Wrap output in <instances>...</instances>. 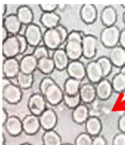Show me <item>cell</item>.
I'll return each mask as SVG.
<instances>
[{"mask_svg": "<svg viewBox=\"0 0 125 145\" xmlns=\"http://www.w3.org/2000/svg\"><path fill=\"white\" fill-rule=\"evenodd\" d=\"M54 70H56L54 62L52 57H46L38 61V71H40L42 74L48 76L52 74Z\"/></svg>", "mask_w": 125, "mask_h": 145, "instance_id": "f1b7e54d", "label": "cell"}, {"mask_svg": "<svg viewBox=\"0 0 125 145\" xmlns=\"http://www.w3.org/2000/svg\"><path fill=\"white\" fill-rule=\"evenodd\" d=\"M5 143H6V138H5V136L3 135V134H2V136H1V144L5 145Z\"/></svg>", "mask_w": 125, "mask_h": 145, "instance_id": "816d5d0a", "label": "cell"}, {"mask_svg": "<svg viewBox=\"0 0 125 145\" xmlns=\"http://www.w3.org/2000/svg\"><path fill=\"white\" fill-rule=\"evenodd\" d=\"M85 132L93 138L100 135L103 129L102 121L97 116H90L85 123Z\"/></svg>", "mask_w": 125, "mask_h": 145, "instance_id": "484cf974", "label": "cell"}, {"mask_svg": "<svg viewBox=\"0 0 125 145\" xmlns=\"http://www.w3.org/2000/svg\"><path fill=\"white\" fill-rule=\"evenodd\" d=\"M51 57L54 62L56 70L58 71H63L64 70L66 71L67 67L71 61L63 48H59L56 51L53 52Z\"/></svg>", "mask_w": 125, "mask_h": 145, "instance_id": "e0dca14e", "label": "cell"}, {"mask_svg": "<svg viewBox=\"0 0 125 145\" xmlns=\"http://www.w3.org/2000/svg\"><path fill=\"white\" fill-rule=\"evenodd\" d=\"M15 80H16V84L23 90L28 89L34 85V74H24L23 72H20Z\"/></svg>", "mask_w": 125, "mask_h": 145, "instance_id": "f546056e", "label": "cell"}, {"mask_svg": "<svg viewBox=\"0 0 125 145\" xmlns=\"http://www.w3.org/2000/svg\"><path fill=\"white\" fill-rule=\"evenodd\" d=\"M95 86L97 98L100 101H105L109 100L114 92L112 83L108 78H103Z\"/></svg>", "mask_w": 125, "mask_h": 145, "instance_id": "5bb4252c", "label": "cell"}, {"mask_svg": "<svg viewBox=\"0 0 125 145\" xmlns=\"http://www.w3.org/2000/svg\"><path fill=\"white\" fill-rule=\"evenodd\" d=\"M86 78L93 85H97L104 78L102 69L97 61H91L86 65Z\"/></svg>", "mask_w": 125, "mask_h": 145, "instance_id": "8fae6325", "label": "cell"}, {"mask_svg": "<svg viewBox=\"0 0 125 145\" xmlns=\"http://www.w3.org/2000/svg\"><path fill=\"white\" fill-rule=\"evenodd\" d=\"M113 145H125V134L124 133H118L115 134L113 138Z\"/></svg>", "mask_w": 125, "mask_h": 145, "instance_id": "b9f144b4", "label": "cell"}, {"mask_svg": "<svg viewBox=\"0 0 125 145\" xmlns=\"http://www.w3.org/2000/svg\"><path fill=\"white\" fill-rule=\"evenodd\" d=\"M44 96L48 105L51 106H57L63 101L64 91L57 83H55L47 89Z\"/></svg>", "mask_w": 125, "mask_h": 145, "instance_id": "ba28073f", "label": "cell"}, {"mask_svg": "<svg viewBox=\"0 0 125 145\" xmlns=\"http://www.w3.org/2000/svg\"><path fill=\"white\" fill-rule=\"evenodd\" d=\"M3 26L9 31L10 35H19L23 26L16 14H9L3 19Z\"/></svg>", "mask_w": 125, "mask_h": 145, "instance_id": "ac0fdd59", "label": "cell"}, {"mask_svg": "<svg viewBox=\"0 0 125 145\" xmlns=\"http://www.w3.org/2000/svg\"><path fill=\"white\" fill-rule=\"evenodd\" d=\"M83 81L76 80V79L68 77L63 85V91L64 94L68 95H76L79 94L80 89L82 87Z\"/></svg>", "mask_w": 125, "mask_h": 145, "instance_id": "83f0119b", "label": "cell"}, {"mask_svg": "<svg viewBox=\"0 0 125 145\" xmlns=\"http://www.w3.org/2000/svg\"><path fill=\"white\" fill-rule=\"evenodd\" d=\"M10 34L9 33V31L3 27L2 26V29H1V38H2V42H4L5 40H7L9 37Z\"/></svg>", "mask_w": 125, "mask_h": 145, "instance_id": "bcb514c9", "label": "cell"}, {"mask_svg": "<svg viewBox=\"0 0 125 145\" xmlns=\"http://www.w3.org/2000/svg\"><path fill=\"white\" fill-rule=\"evenodd\" d=\"M93 138L86 132L81 133L76 137L73 145H92Z\"/></svg>", "mask_w": 125, "mask_h": 145, "instance_id": "d590c367", "label": "cell"}, {"mask_svg": "<svg viewBox=\"0 0 125 145\" xmlns=\"http://www.w3.org/2000/svg\"><path fill=\"white\" fill-rule=\"evenodd\" d=\"M39 8L43 12H54L58 9L59 5L58 4H52V3H44V4H39Z\"/></svg>", "mask_w": 125, "mask_h": 145, "instance_id": "60d3db41", "label": "cell"}, {"mask_svg": "<svg viewBox=\"0 0 125 145\" xmlns=\"http://www.w3.org/2000/svg\"><path fill=\"white\" fill-rule=\"evenodd\" d=\"M56 82L54 80V79L51 78L50 76H45L41 80L39 83V93H41L43 95L45 94L47 89H48L50 86H52Z\"/></svg>", "mask_w": 125, "mask_h": 145, "instance_id": "8d00e7d4", "label": "cell"}, {"mask_svg": "<svg viewBox=\"0 0 125 145\" xmlns=\"http://www.w3.org/2000/svg\"><path fill=\"white\" fill-rule=\"evenodd\" d=\"M81 20L87 25L93 24L98 18V10L93 4H84L81 7L79 11Z\"/></svg>", "mask_w": 125, "mask_h": 145, "instance_id": "2e32d148", "label": "cell"}, {"mask_svg": "<svg viewBox=\"0 0 125 145\" xmlns=\"http://www.w3.org/2000/svg\"><path fill=\"white\" fill-rule=\"evenodd\" d=\"M100 19L104 27L114 26L118 20V12L113 6H106L103 8Z\"/></svg>", "mask_w": 125, "mask_h": 145, "instance_id": "d4e9b609", "label": "cell"}, {"mask_svg": "<svg viewBox=\"0 0 125 145\" xmlns=\"http://www.w3.org/2000/svg\"><path fill=\"white\" fill-rule=\"evenodd\" d=\"M43 145H63L62 138L56 131H45L43 137Z\"/></svg>", "mask_w": 125, "mask_h": 145, "instance_id": "4dcf8cb0", "label": "cell"}, {"mask_svg": "<svg viewBox=\"0 0 125 145\" xmlns=\"http://www.w3.org/2000/svg\"><path fill=\"white\" fill-rule=\"evenodd\" d=\"M119 46H121L122 47H124L125 49V27L121 30V33H120Z\"/></svg>", "mask_w": 125, "mask_h": 145, "instance_id": "7dc6e473", "label": "cell"}, {"mask_svg": "<svg viewBox=\"0 0 125 145\" xmlns=\"http://www.w3.org/2000/svg\"><path fill=\"white\" fill-rule=\"evenodd\" d=\"M83 57L87 60H92L97 55L99 40L97 37L92 34H86L82 42Z\"/></svg>", "mask_w": 125, "mask_h": 145, "instance_id": "277c9868", "label": "cell"}, {"mask_svg": "<svg viewBox=\"0 0 125 145\" xmlns=\"http://www.w3.org/2000/svg\"><path fill=\"white\" fill-rule=\"evenodd\" d=\"M47 104L48 103L44 96L38 92V93H34L29 96L27 103V106L28 111L30 112L31 114L40 116L48 109Z\"/></svg>", "mask_w": 125, "mask_h": 145, "instance_id": "3957f363", "label": "cell"}, {"mask_svg": "<svg viewBox=\"0 0 125 145\" xmlns=\"http://www.w3.org/2000/svg\"><path fill=\"white\" fill-rule=\"evenodd\" d=\"M16 37L18 38L19 47H20V55H23L27 52L28 47L29 46V45H28V41H27V39H26V37L24 36L17 35Z\"/></svg>", "mask_w": 125, "mask_h": 145, "instance_id": "f35d334b", "label": "cell"}, {"mask_svg": "<svg viewBox=\"0 0 125 145\" xmlns=\"http://www.w3.org/2000/svg\"><path fill=\"white\" fill-rule=\"evenodd\" d=\"M20 72V63L17 58H8L3 61V74L4 78L16 79Z\"/></svg>", "mask_w": 125, "mask_h": 145, "instance_id": "9c48e42d", "label": "cell"}, {"mask_svg": "<svg viewBox=\"0 0 125 145\" xmlns=\"http://www.w3.org/2000/svg\"><path fill=\"white\" fill-rule=\"evenodd\" d=\"M4 128L7 133L13 137H18L23 132V121L16 115H11L5 123Z\"/></svg>", "mask_w": 125, "mask_h": 145, "instance_id": "ffe728a7", "label": "cell"}, {"mask_svg": "<svg viewBox=\"0 0 125 145\" xmlns=\"http://www.w3.org/2000/svg\"><path fill=\"white\" fill-rule=\"evenodd\" d=\"M108 58L114 67L122 68L125 66V49L119 45L109 49Z\"/></svg>", "mask_w": 125, "mask_h": 145, "instance_id": "44dd1931", "label": "cell"}, {"mask_svg": "<svg viewBox=\"0 0 125 145\" xmlns=\"http://www.w3.org/2000/svg\"><path fill=\"white\" fill-rule=\"evenodd\" d=\"M111 83L114 92L121 94L125 91V76L121 72H118L114 75Z\"/></svg>", "mask_w": 125, "mask_h": 145, "instance_id": "1f68e13d", "label": "cell"}, {"mask_svg": "<svg viewBox=\"0 0 125 145\" xmlns=\"http://www.w3.org/2000/svg\"><path fill=\"white\" fill-rule=\"evenodd\" d=\"M90 117L89 108L87 105L82 103L79 105L73 110L72 111V120L74 123L77 124H85L89 118Z\"/></svg>", "mask_w": 125, "mask_h": 145, "instance_id": "7402d4cb", "label": "cell"}, {"mask_svg": "<svg viewBox=\"0 0 125 145\" xmlns=\"http://www.w3.org/2000/svg\"><path fill=\"white\" fill-rule=\"evenodd\" d=\"M20 145H33L31 144H29V143H23V144H22Z\"/></svg>", "mask_w": 125, "mask_h": 145, "instance_id": "11a10c76", "label": "cell"}, {"mask_svg": "<svg viewBox=\"0 0 125 145\" xmlns=\"http://www.w3.org/2000/svg\"><path fill=\"white\" fill-rule=\"evenodd\" d=\"M92 145H107V142L105 140V138L99 135L97 137H94L93 138V144Z\"/></svg>", "mask_w": 125, "mask_h": 145, "instance_id": "f6af8a7d", "label": "cell"}, {"mask_svg": "<svg viewBox=\"0 0 125 145\" xmlns=\"http://www.w3.org/2000/svg\"><path fill=\"white\" fill-rule=\"evenodd\" d=\"M121 6H122V7H123V8H124L125 9V3H123V4H122Z\"/></svg>", "mask_w": 125, "mask_h": 145, "instance_id": "6f0895ef", "label": "cell"}, {"mask_svg": "<svg viewBox=\"0 0 125 145\" xmlns=\"http://www.w3.org/2000/svg\"><path fill=\"white\" fill-rule=\"evenodd\" d=\"M34 56L38 61L40 59L46 58V57H50V50L45 46L44 45H40L37 47H35L32 53Z\"/></svg>", "mask_w": 125, "mask_h": 145, "instance_id": "e575fe53", "label": "cell"}, {"mask_svg": "<svg viewBox=\"0 0 125 145\" xmlns=\"http://www.w3.org/2000/svg\"><path fill=\"white\" fill-rule=\"evenodd\" d=\"M96 61L99 64V66L102 69L103 77L107 78L112 73L113 67H114L110 59L108 58V56H100Z\"/></svg>", "mask_w": 125, "mask_h": 145, "instance_id": "d6a6232c", "label": "cell"}, {"mask_svg": "<svg viewBox=\"0 0 125 145\" xmlns=\"http://www.w3.org/2000/svg\"><path fill=\"white\" fill-rule=\"evenodd\" d=\"M86 34H84L82 31H79V30H73L71 32H69V35H68V40H73V41H78L82 42L83 39L84 37Z\"/></svg>", "mask_w": 125, "mask_h": 145, "instance_id": "74e56055", "label": "cell"}, {"mask_svg": "<svg viewBox=\"0 0 125 145\" xmlns=\"http://www.w3.org/2000/svg\"><path fill=\"white\" fill-rule=\"evenodd\" d=\"M1 12H2V16L3 17V18L6 17L5 16V14H6V12H7V5L6 4H3L2 6H1Z\"/></svg>", "mask_w": 125, "mask_h": 145, "instance_id": "c3c4849f", "label": "cell"}, {"mask_svg": "<svg viewBox=\"0 0 125 145\" xmlns=\"http://www.w3.org/2000/svg\"><path fill=\"white\" fill-rule=\"evenodd\" d=\"M63 145H73V144H68V143H66V144H63Z\"/></svg>", "mask_w": 125, "mask_h": 145, "instance_id": "9f6ffc18", "label": "cell"}, {"mask_svg": "<svg viewBox=\"0 0 125 145\" xmlns=\"http://www.w3.org/2000/svg\"><path fill=\"white\" fill-rule=\"evenodd\" d=\"M56 30L58 32V33L60 35V37L62 39L63 44L64 45L66 43L67 40H68V35H69V32L68 31V29L62 24H59L56 27Z\"/></svg>", "mask_w": 125, "mask_h": 145, "instance_id": "ab89813d", "label": "cell"}, {"mask_svg": "<svg viewBox=\"0 0 125 145\" xmlns=\"http://www.w3.org/2000/svg\"><path fill=\"white\" fill-rule=\"evenodd\" d=\"M20 71L24 74H34L38 70V60L33 54H27L21 57L20 61Z\"/></svg>", "mask_w": 125, "mask_h": 145, "instance_id": "603a6c76", "label": "cell"}, {"mask_svg": "<svg viewBox=\"0 0 125 145\" xmlns=\"http://www.w3.org/2000/svg\"><path fill=\"white\" fill-rule=\"evenodd\" d=\"M63 102L64 103V105L68 107V109H70L72 110H74L75 108H77L80 104H82L79 94L76 95H68L64 94Z\"/></svg>", "mask_w": 125, "mask_h": 145, "instance_id": "836d02e7", "label": "cell"}, {"mask_svg": "<svg viewBox=\"0 0 125 145\" xmlns=\"http://www.w3.org/2000/svg\"><path fill=\"white\" fill-rule=\"evenodd\" d=\"M23 132L27 135L33 136L35 135L41 129V124L39 121L38 116L34 114H28L23 120Z\"/></svg>", "mask_w": 125, "mask_h": 145, "instance_id": "4fadbf2b", "label": "cell"}, {"mask_svg": "<svg viewBox=\"0 0 125 145\" xmlns=\"http://www.w3.org/2000/svg\"><path fill=\"white\" fill-rule=\"evenodd\" d=\"M23 89L17 84L12 83L11 80L7 83L3 82L2 95L3 99L10 105H17L22 101Z\"/></svg>", "mask_w": 125, "mask_h": 145, "instance_id": "7a4b0ae2", "label": "cell"}, {"mask_svg": "<svg viewBox=\"0 0 125 145\" xmlns=\"http://www.w3.org/2000/svg\"><path fill=\"white\" fill-rule=\"evenodd\" d=\"M27 27L28 26H26V25H23L22 26V27H21V29H20V32H19V35H22V36H24L25 35V33H26V30H27Z\"/></svg>", "mask_w": 125, "mask_h": 145, "instance_id": "681fc988", "label": "cell"}, {"mask_svg": "<svg viewBox=\"0 0 125 145\" xmlns=\"http://www.w3.org/2000/svg\"><path fill=\"white\" fill-rule=\"evenodd\" d=\"M119 72H121L122 74H124L125 76V66L124 67H123L122 68H120V70H119Z\"/></svg>", "mask_w": 125, "mask_h": 145, "instance_id": "f5cc1de1", "label": "cell"}, {"mask_svg": "<svg viewBox=\"0 0 125 145\" xmlns=\"http://www.w3.org/2000/svg\"><path fill=\"white\" fill-rule=\"evenodd\" d=\"M68 77L83 81L86 78V65L81 61H71L66 69Z\"/></svg>", "mask_w": 125, "mask_h": 145, "instance_id": "7c38bea8", "label": "cell"}, {"mask_svg": "<svg viewBox=\"0 0 125 145\" xmlns=\"http://www.w3.org/2000/svg\"><path fill=\"white\" fill-rule=\"evenodd\" d=\"M79 96L82 103L85 105L92 104L97 99L96 86L92 83H84L82 85L79 91Z\"/></svg>", "mask_w": 125, "mask_h": 145, "instance_id": "d6986e66", "label": "cell"}, {"mask_svg": "<svg viewBox=\"0 0 125 145\" xmlns=\"http://www.w3.org/2000/svg\"><path fill=\"white\" fill-rule=\"evenodd\" d=\"M43 44L47 46L50 51L54 52L60 48L63 44L62 39L56 28L46 29L44 32Z\"/></svg>", "mask_w": 125, "mask_h": 145, "instance_id": "52a82bcc", "label": "cell"}, {"mask_svg": "<svg viewBox=\"0 0 125 145\" xmlns=\"http://www.w3.org/2000/svg\"><path fill=\"white\" fill-rule=\"evenodd\" d=\"M41 129L45 131L54 130L58 123V115L52 109H47L40 116H38Z\"/></svg>", "mask_w": 125, "mask_h": 145, "instance_id": "30bf717a", "label": "cell"}, {"mask_svg": "<svg viewBox=\"0 0 125 145\" xmlns=\"http://www.w3.org/2000/svg\"><path fill=\"white\" fill-rule=\"evenodd\" d=\"M63 49L70 61H80V58L83 57V46L80 42L68 40Z\"/></svg>", "mask_w": 125, "mask_h": 145, "instance_id": "9a60e30c", "label": "cell"}, {"mask_svg": "<svg viewBox=\"0 0 125 145\" xmlns=\"http://www.w3.org/2000/svg\"><path fill=\"white\" fill-rule=\"evenodd\" d=\"M0 117H1V125L4 127L5 123H7V121L9 120V119L10 117L9 115V113L7 112V110L4 108H3L1 110V116Z\"/></svg>", "mask_w": 125, "mask_h": 145, "instance_id": "ee69618b", "label": "cell"}, {"mask_svg": "<svg viewBox=\"0 0 125 145\" xmlns=\"http://www.w3.org/2000/svg\"><path fill=\"white\" fill-rule=\"evenodd\" d=\"M120 103L125 106V91L123 93H121V96H120Z\"/></svg>", "mask_w": 125, "mask_h": 145, "instance_id": "f907efd6", "label": "cell"}, {"mask_svg": "<svg viewBox=\"0 0 125 145\" xmlns=\"http://www.w3.org/2000/svg\"><path fill=\"white\" fill-rule=\"evenodd\" d=\"M121 30L118 26L114 25L112 27H104L100 33V42L102 45L108 49L114 48L119 45Z\"/></svg>", "mask_w": 125, "mask_h": 145, "instance_id": "6da1fadb", "label": "cell"}, {"mask_svg": "<svg viewBox=\"0 0 125 145\" xmlns=\"http://www.w3.org/2000/svg\"><path fill=\"white\" fill-rule=\"evenodd\" d=\"M17 17L19 18V19L20 20V22H22V24L28 26L32 23H34V14L33 9L27 6V5H22L19 6L17 8L16 13Z\"/></svg>", "mask_w": 125, "mask_h": 145, "instance_id": "4316f807", "label": "cell"}, {"mask_svg": "<svg viewBox=\"0 0 125 145\" xmlns=\"http://www.w3.org/2000/svg\"><path fill=\"white\" fill-rule=\"evenodd\" d=\"M2 52L5 59L16 58L19 55H20V47L16 36L10 35L7 40L3 42Z\"/></svg>", "mask_w": 125, "mask_h": 145, "instance_id": "8992f818", "label": "cell"}, {"mask_svg": "<svg viewBox=\"0 0 125 145\" xmlns=\"http://www.w3.org/2000/svg\"><path fill=\"white\" fill-rule=\"evenodd\" d=\"M24 37H26L29 46L37 47L40 46V43L43 42L44 32L42 31L41 27L35 23H32L27 27V30Z\"/></svg>", "mask_w": 125, "mask_h": 145, "instance_id": "5b68a950", "label": "cell"}, {"mask_svg": "<svg viewBox=\"0 0 125 145\" xmlns=\"http://www.w3.org/2000/svg\"><path fill=\"white\" fill-rule=\"evenodd\" d=\"M118 128L121 133H124L125 134V111L119 117V119L118 120Z\"/></svg>", "mask_w": 125, "mask_h": 145, "instance_id": "7bdbcfd3", "label": "cell"}, {"mask_svg": "<svg viewBox=\"0 0 125 145\" xmlns=\"http://www.w3.org/2000/svg\"><path fill=\"white\" fill-rule=\"evenodd\" d=\"M61 17L60 15L54 12H43L40 17V23L43 25L46 29H54L56 28L60 24Z\"/></svg>", "mask_w": 125, "mask_h": 145, "instance_id": "cb8c5ba5", "label": "cell"}, {"mask_svg": "<svg viewBox=\"0 0 125 145\" xmlns=\"http://www.w3.org/2000/svg\"><path fill=\"white\" fill-rule=\"evenodd\" d=\"M123 21H124V23L125 25V10L124 12V13H123Z\"/></svg>", "mask_w": 125, "mask_h": 145, "instance_id": "db71d44e", "label": "cell"}]
</instances>
